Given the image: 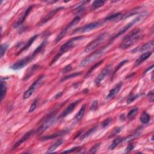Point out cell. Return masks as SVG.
I'll use <instances>...</instances> for the list:
<instances>
[{"instance_id":"obj_1","label":"cell","mask_w":154,"mask_h":154,"mask_svg":"<svg viewBox=\"0 0 154 154\" xmlns=\"http://www.w3.org/2000/svg\"><path fill=\"white\" fill-rule=\"evenodd\" d=\"M47 43V41H44L43 42H42L41 44L35 50V51L32 54L18 60L16 63H14L13 65H12L10 66V68L12 69H13V70H19V69H21L25 66H27L33 60H34L38 54L42 51V50L45 47Z\"/></svg>"},{"instance_id":"obj_2","label":"cell","mask_w":154,"mask_h":154,"mask_svg":"<svg viewBox=\"0 0 154 154\" xmlns=\"http://www.w3.org/2000/svg\"><path fill=\"white\" fill-rule=\"evenodd\" d=\"M142 37V36L140 34V29L135 28L124 37L120 47L122 49H127L140 40Z\"/></svg>"},{"instance_id":"obj_3","label":"cell","mask_w":154,"mask_h":154,"mask_svg":"<svg viewBox=\"0 0 154 154\" xmlns=\"http://www.w3.org/2000/svg\"><path fill=\"white\" fill-rule=\"evenodd\" d=\"M84 37H85V36H80L72 38H71L70 40H69L67 42L65 43L63 45H61L60 48L59 52L57 53V54L53 58L52 60L51 61V64H50V65H51L54 63H55L56 61H57L58 60V58L60 57V56L61 55L65 53L66 52L71 50L72 48H73L75 47L76 42H78L79 41L83 39Z\"/></svg>"},{"instance_id":"obj_4","label":"cell","mask_w":154,"mask_h":154,"mask_svg":"<svg viewBox=\"0 0 154 154\" xmlns=\"http://www.w3.org/2000/svg\"><path fill=\"white\" fill-rule=\"evenodd\" d=\"M110 44L106 45L104 47H103L102 48L99 49L94 52L91 53V54L89 55L86 57L84 58L80 64V66L81 67H84L89 65V64L94 62L95 60H96L98 58H99L100 57H101L106 52V51L109 49Z\"/></svg>"},{"instance_id":"obj_5","label":"cell","mask_w":154,"mask_h":154,"mask_svg":"<svg viewBox=\"0 0 154 154\" xmlns=\"http://www.w3.org/2000/svg\"><path fill=\"white\" fill-rule=\"evenodd\" d=\"M109 37V34L107 33H104L99 35L96 38L90 42L84 49V52H90L92 51H94L96 48H97L99 46L101 45L105 40L106 38Z\"/></svg>"},{"instance_id":"obj_6","label":"cell","mask_w":154,"mask_h":154,"mask_svg":"<svg viewBox=\"0 0 154 154\" xmlns=\"http://www.w3.org/2000/svg\"><path fill=\"white\" fill-rule=\"evenodd\" d=\"M56 112L57 110L53 111L43 119V120L42 121L43 124L36 130V133L41 134L43 133L51 126H52V124H54V123L55 122V115L56 114Z\"/></svg>"},{"instance_id":"obj_7","label":"cell","mask_w":154,"mask_h":154,"mask_svg":"<svg viewBox=\"0 0 154 154\" xmlns=\"http://www.w3.org/2000/svg\"><path fill=\"white\" fill-rule=\"evenodd\" d=\"M102 24H103V22L101 21L92 22V23H90V24H88L84 25L81 27H79L78 28L75 29L72 32V33H83L89 32L91 30L99 28V27L102 25Z\"/></svg>"},{"instance_id":"obj_8","label":"cell","mask_w":154,"mask_h":154,"mask_svg":"<svg viewBox=\"0 0 154 154\" xmlns=\"http://www.w3.org/2000/svg\"><path fill=\"white\" fill-rule=\"evenodd\" d=\"M44 78H45L44 75H42L38 77V78L32 84V85H31L30 88L25 92L24 96H23V98L24 99H26L29 98L31 96H32L34 94L35 90L42 84Z\"/></svg>"},{"instance_id":"obj_9","label":"cell","mask_w":154,"mask_h":154,"mask_svg":"<svg viewBox=\"0 0 154 154\" xmlns=\"http://www.w3.org/2000/svg\"><path fill=\"white\" fill-rule=\"evenodd\" d=\"M80 17L77 16L76 17H75L73 21H72L69 24H68V25L65 28H64L61 32L60 33V34L57 36V38H56V43H58L59 42L62 38L65 36V35L66 34L67 31L69 30V28L75 26V25H76L78 23L80 22Z\"/></svg>"},{"instance_id":"obj_10","label":"cell","mask_w":154,"mask_h":154,"mask_svg":"<svg viewBox=\"0 0 154 154\" xmlns=\"http://www.w3.org/2000/svg\"><path fill=\"white\" fill-rule=\"evenodd\" d=\"M142 15H140V16H138V17L135 18L134 20H133V21H132L131 22L128 23V24L126 26H125L124 27H123V28L119 31V32L118 33L116 34L112 37V38H111V41H114V39H116V38H118V37H119V36H121L122 34H124L126 32H127V31H128L129 28H131V27H132L135 24H136L137 22H138V21H139L142 19Z\"/></svg>"},{"instance_id":"obj_11","label":"cell","mask_w":154,"mask_h":154,"mask_svg":"<svg viewBox=\"0 0 154 154\" xmlns=\"http://www.w3.org/2000/svg\"><path fill=\"white\" fill-rule=\"evenodd\" d=\"M81 99H80L76 100V101H74V102L71 103L62 113L60 114L58 118L59 119H63V118L66 117L67 116H68L69 114H70L71 113H72L74 111V110H75L76 107L79 104V103L81 102Z\"/></svg>"},{"instance_id":"obj_12","label":"cell","mask_w":154,"mask_h":154,"mask_svg":"<svg viewBox=\"0 0 154 154\" xmlns=\"http://www.w3.org/2000/svg\"><path fill=\"white\" fill-rule=\"evenodd\" d=\"M111 72V66L109 65L103 69V71L100 73L95 80V83L96 85H99L101 82L105 79V77Z\"/></svg>"},{"instance_id":"obj_13","label":"cell","mask_w":154,"mask_h":154,"mask_svg":"<svg viewBox=\"0 0 154 154\" xmlns=\"http://www.w3.org/2000/svg\"><path fill=\"white\" fill-rule=\"evenodd\" d=\"M34 134H36V130H34V129H32V130H30L29 131H28L27 133H25L24 134V135L23 136L21 139L18 141L16 143H15L13 146V148H12V150H14V149H16L18 147H19V146L22 144L23 143H24L27 140H28L29 138L32 137L33 135H34Z\"/></svg>"},{"instance_id":"obj_14","label":"cell","mask_w":154,"mask_h":154,"mask_svg":"<svg viewBox=\"0 0 154 154\" xmlns=\"http://www.w3.org/2000/svg\"><path fill=\"white\" fill-rule=\"evenodd\" d=\"M69 133V130L68 129H64V130H61L58 132H57L56 133H54L52 134L49 135H46L41 137L40 138V140L41 141H47L49 140H52V139H54V138H56L57 137L65 135L66 134Z\"/></svg>"},{"instance_id":"obj_15","label":"cell","mask_w":154,"mask_h":154,"mask_svg":"<svg viewBox=\"0 0 154 154\" xmlns=\"http://www.w3.org/2000/svg\"><path fill=\"white\" fill-rule=\"evenodd\" d=\"M63 9H64V7H58V8H57V9H54V10H51L47 15V16H46L43 19H42V21L39 22V24H38V25H42L45 24V23H47L48 21H49L50 20H51L52 17L54 16L57 13H58V12H60V10H63Z\"/></svg>"},{"instance_id":"obj_16","label":"cell","mask_w":154,"mask_h":154,"mask_svg":"<svg viewBox=\"0 0 154 154\" xmlns=\"http://www.w3.org/2000/svg\"><path fill=\"white\" fill-rule=\"evenodd\" d=\"M33 8V6H30V7H28V8L26 9V10L25 11V12L22 15V16L19 19V20L15 23L14 25V28H17L18 27H19L20 25H21L25 21V19H27V18L28 17V15L30 14V12H32V9Z\"/></svg>"},{"instance_id":"obj_17","label":"cell","mask_w":154,"mask_h":154,"mask_svg":"<svg viewBox=\"0 0 154 154\" xmlns=\"http://www.w3.org/2000/svg\"><path fill=\"white\" fill-rule=\"evenodd\" d=\"M123 85V83L122 82L118 83L116 86L113 89H112L110 91L109 94H108L107 96V99H110L114 98L116 95H117V94L119 93V91L120 90L122 87Z\"/></svg>"},{"instance_id":"obj_18","label":"cell","mask_w":154,"mask_h":154,"mask_svg":"<svg viewBox=\"0 0 154 154\" xmlns=\"http://www.w3.org/2000/svg\"><path fill=\"white\" fill-rule=\"evenodd\" d=\"M124 14L122 13H116L109 15V16L105 18V21H112L117 22L124 19Z\"/></svg>"},{"instance_id":"obj_19","label":"cell","mask_w":154,"mask_h":154,"mask_svg":"<svg viewBox=\"0 0 154 154\" xmlns=\"http://www.w3.org/2000/svg\"><path fill=\"white\" fill-rule=\"evenodd\" d=\"M152 53H153V51H148V52H146L143 53V54H142L138 58V59L135 61L134 65L135 66H137L141 65L143 62V61H144L145 60H146L148 58H149L152 56Z\"/></svg>"},{"instance_id":"obj_20","label":"cell","mask_w":154,"mask_h":154,"mask_svg":"<svg viewBox=\"0 0 154 154\" xmlns=\"http://www.w3.org/2000/svg\"><path fill=\"white\" fill-rule=\"evenodd\" d=\"M153 45H154L153 41L152 40L151 41L146 43L145 44L141 46L140 48H135V50H134L133 51V52H144L146 50H150L151 48H153Z\"/></svg>"},{"instance_id":"obj_21","label":"cell","mask_w":154,"mask_h":154,"mask_svg":"<svg viewBox=\"0 0 154 154\" xmlns=\"http://www.w3.org/2000/svg\"><path fill=\"white\" fill-rule=\"evenodd\" d=\"M38 67H39V65H38L37 64H35V65H33L32 66H31L29 69H27V71H26V73H25V75L24 76V79L23 80L26 81L28 79H29L30 77L33 75V74L36 72V71Z\"/></svg>"},{"instance_id":"obj_22","label":"cell","mask_w":154,"mask_h":154,"mask_svg":"<svg viewBox=\"0 0 154 154\" xmlns=\"http://www.w3.org/2000/svg\"><path fill=\"white\" fill-rule=\"evenodd\" d=\"M37 37H38V35L36 34V35H34V36H33V37H31V38H30V39L28 41V42L26 43V44H25V45L24 46V47H23V48H22V49H21V50L18 52L17 55L18 56V55L21 54L22 52H24V51H26L27 50H28V49L31 47V46H32V45L33 43V42L37 39Z\"/></svg>"},{"instance_id":"obj_23","label":"cell","mask_w":154,"mask_h":154,"mask_svg":"<svg viewBox=\"0 0 154 154\" xmlns=\"http://www.w3.org/2000/svg\"><path fill=\"white\" fill-rule=\"evenodd\" d=\"M86 104H84L82 107L81 108V109L80 110L79 112L78 113V114H76V116L74 118V120L76 122H80L82 118H83V116L84 114V113H85V110H86Z\"/></svg>"},{"instance_id":"obj_24","label":"cell","mask_w":154,"mask_h":154,"mask_svg":"<svg viewBox=\"0 0 154 154\" xmlns=\"http://www.w3.org/2000/svg\"><path fill=\"white\" fill-rule=\"evenodd\" d=\"M63 143V140H61V139L58 140L57 141H56L54 143H53L50 146V147L48 149L47 151L46 152V153H50L53 152L57 148H58L59 146H60L61 144H62Z\"/></svg>"},{"instance_id":"obj_25","label":"cell","mask_w":154,"mask_h":154,"mask_svg":"<svg viewBox=\"0 0 154 154\" xmlns=\"http://www.w3.org/2000/svg\"><path fill=\"white\" fill-rule=\"evenodd\" d=\"M124 138L120 137L116 138L113 141V142L111 143V144L109 146V149L110 150H113L114 149H115L116 148L117 146H118L120 143H121L123 141H124Z\"/></svg>"},{"instance_id":"obj_26","label":"cell","mask_w":154,"mask_h":154,"mask_svg":"<svg viewBox=\"0 0 154 154\" xmlns=\"http://www.w3.org/2000/svg\"><path fill=\"white\" fill-rule=\"evenodd\" d=\"M7 94V87H6V84L4 81L1 80V96H0V98H1V101H2L3 99L5 98L6 95Z\"/></svg>"},{"instance_id":"obj_27","label":"cell","mask_w":154,"mask_h":154,"mask_svg":"<svg viewBox=\"0 0 154 154\" xmlns=\"http://www.w3.org/2000/svg\"><path fill=\"white\" fill-rule=\"evenodd\" d=\"M151 119V117L150 116L146 113V112H143L142 115H141V117H140V121L142 123L144 124H146L149 123V122L150 121Z\"/></svg>"},{"instance_id":"obj_28","label":"cell","mask_w":154,"mask_h":154,"mask_svg":"<svg viewBox=\"0 0 154 154\" xmlns=\"http://www.w3.org/2000/svg\"><path fill=\"white\" fill-rule=\"evenodd\" d=\"M96 130V127H94V128H92L91 129H89L87 132L81 135V137L80 138V140H84V139H85V138H87L89 136H90V135L93 134Z\"/></svg>"},{"instance_id":"obj_29","label":"cell","mask_w":154,"mask_h":154,"mask_svg":"<svg viewBox=\"0 0 154 154\" xmlns=\"http://www.w3.org/2000/svg\"><path fill=\"white\" fill-rule=\"evenodd\" d=\"M138 109L137 107H135V108H134V109H133L131 110L128 113V114L127 115L128 119L129 120L133 119L135 117V116L137 115V114L138 113Z\"/></svg>"},{"instance_id":"obj_30","label":"cell","mask_w":154,"mask_h":154,"mask_svg":"<svg viewBox=\"0 0 154 154\" xmlns=\"http://www.w3.org/2000/svg\"><path fill=\"white\" fill-rule=\"evenodd\" d=\"M140 134V132L139 130H137L135 132H134V133H133V134L130 135L129 136H128L127 138H124V141H125V142H129V141H131L133 140L134 138L137 137L138 135H139Z\"/></svg>"},{"instance_id":"obj_31","label":"cell","mask_w":154,"mask_h":154,"mask_svg":"<svg viewBox=\"0 0 154 154\" xmlns=\"http://www.w3.org/2000/svg\"><path fill=\"white\" fill-rule=\"evenodd\" d=\"M105 4L104 1H94L93 4H92V9L94 10H96L99 7H101L104 6Z\"/></svg>"},{"instance_id":"obj_32","label":"cell","mask_w":154,"mask_h":154,"mask_svg":"<svg viewBox=\"0 0 154 154\" xmlns=\"http://www.w3.org/2000/svg\"><path fill=\"white\" fill-rule=\"evenodd\" d=\"M81 74V72H74L72 74H70L69 75H67L66 76H64L63 78L61 80V81H64L65 80H69V79H71V78H75V77H76V76H80V75Z\"/></svg>"},{"instance_id":"obj_33","label":"cell","mask_w":154,"mask_h":154,"mask_svg":"<svg viewBox=\"0 0 154 154\" xmlns=\"http://www.w3.org/2000/svg\"><path fill=\"white\" fill-rule=\"evenodd\" d=\"M8 47H9V45L7 43H3L1 45V52H0V57L2 58L4 56L6 52L7 51V49H8Z\"/></svg>"},{"instance_id":"obj_34","label":"cell","mask_w":154,"mask_h":154,"mask_svg":"<svg viewBox=\"0 0 154 154\" xmlns=\"http://www.w3.org/2000/svg\"><path fill=\"white\" fill-rule=\"evenodd\" d=\"M103 63V60H101V61H99V62L98 63H96L93 67H92L91 68H90V70L88 71V72L87 73V74L86 75V76H85V78H87V77L92 72H93L94 70H95V69H96L100 65H101L102 63Z\"/></svg>"},{"instance_id":"obj_35","label":"cell","mask_w":154,"mask_h":154,"mask_svg":"<svg viewBox=\"0 0 154 154\" xmlns=\"http://www.w3.org/2000/svg\"><path fill=\"white\" fill-rule=\"evenodd\" d=\"M37 105H38V99H36L34 100V101L33 102V103L32 104V105H31L28 112L29 113H32V112H33L36 109V108L37 107Z\"/></svg>"},{"instance_id":"obj_36","label":"cell","mask_w":154,"mask_h":154,"mask_svg":"<svg viewBox=\"0 0 154 154\" xmlns=\"http://www.w3.org/2000/svg\"><path fill=\"white\" fill-rule=\"evenodd\" d=\"M111 122H112V119H111V118H107V119H106L105 120H104L102 122V124H101V126H102V128H107V127H108V126H109L110 125V124H111Z\"/></svg>"},{"instance_id":"obj_37","label":"cell","mask_w":154,"mask_h":154,"mask_svg":"<svg viewBox=\"0 0 154 154\" xmlns=\"http://www.w3.org/2000/svg\"><path fill=\"white\" fill-rule=\"evenodd\" d=\"M128 60H124V61H121V62H120L119 63V64L117 66V67H116V69H115V71H114V72H113V75L114 74H115L117 72V71L119 70V69H120V68H121L123 66H124L125 64H126L127 62H128Z\"/></svg>"},{"instance_id":"obj_38","label":"cell","mask_w":154,"mask_h":154,"mask_svg":"<svg viewBox=\"0 0 154 154\" xmlns=\"http://www.w3.org/2000/svg\"><path fill=\"white\" fill-rule=\"evenodd\" d=\"M100 144H101L100 143H98V144H95V145L93 146V147H92V148L90 149V150L89 151V153H95L97 152V151L98 150L99 148V146H100Z\"/></svg>"},{"instance_id":"obj_39","label":"cell","mask_w":154,"mask_h":154,"mask_svg":"<svg viewBox=\"0 0 154 154\" xmlns=\"http://www.w3.org/2000/svg\"><path fill=\"white\" fill-rule=\"evenodd\" d=\"M81 149H82V147H81V146H76V147H74V148H73L72 149H69V150L63 151V153H72V152H75V151H79V150H81Z\"/></svg>"},{"instance_id":"obj_40","label":"cell","mask_w":154,"mask_h":154,"mask_svg":"<svg viewBox=\"0 0 154 154\" xmlns=\"http://www.w3.org/2000/svg\"><path fill=\"white\" fill-rule=\"evenodd\" d=\"M122 127H116V128H114L113 130V132L111 133V134H110V137H114L115 135H116L118 134L120 131L122 129Z\"/></svg>"},{"instance_id":"obj_41","label":"cell","mask_w":154,"mask_h":154,"mask_svg":"<svg viewBox=\"0 0 154 154\" xmlns=\"http://www.w3.org/2000/svg\"><path fill=\"white\" fill-rule=\"evenodd\" d=\"M98 101H94V102L92 103L91 107H90V110L91 111H95L98 109Z\"/></svg>"},{"instance_id":"obj_42","label":"cell","mask_w":154,"mask_h":154,"mask_svg":"<svg viewBox=\"0 0 154 154\" xmlns=\"http://www.w3.org/2000/svg\"><path fill=\"white\" fill-rule=\"evenodd\" d=\"M138 96H139V95H134V96H131L129 97L126 101L127 104H130V103L133 102L134 100H135L138 97Z\"/></svg>"},{"instance_id":"obj_43","label":"cell","mask_w":154,"mask_h":154,"mask_svg":"<svg viewBox=\"0 0 154 154\" xmlns=\"http://www.w3.org/2000/svg\"><path fill=\"white\" fill-rule=\"evenodd\" d=\"M72 69V66L71 65H69L67 66H66V67H65L63 68V69L62 70V73H66L70 71Z\"/></svg>"},{"instance_id":"obj_44","label":"cell","mask_w":154,"mask_h":154,"mask_svg":"<svg viewBox=\"0 0 154 154\" xmlns=\"http://www.w3.org/2000/svg\"><path fill=\"white\" fill-rule=\"evenodd\" d=\"M134 149V146L132 144H129L126 149V152L129 153Z\"/></svg>"},{"instance_id":"obj_45","label":"cell","mask_w":154,"mask_h":154,"mask_svg":"<svg viewBox=\"0 0 154 154\" xmlns=\"http://www.w3.org/2000/svg\"><path fill=\"white\" fill-rule=\"evenodd\" d=\"M148 97L149 98V100L151 102L153 101V91H151L148 94Z\"/></svg>"},{"instance_id":"obj_46","label":"cell","mask_w":154,"mask_h":154,"mask_svg":"<svg viewBox=\"0 0 154 154\" xmlns=\"http://www.w3.org/2000/svg\"><path fill=\"white\" fill-rule=\"evenodd\" d=\"M63 94V92H59V93L58 94H57L56 96H55V99H58V98H59L61 96V95H62Z\"/></svg>"},{"instance_id":"obj_47","label":"cell","mask_w":154,"mask_h":154,"mask_svg":"<svg viewBox=\"0 0 154 154\" xmlns=\"http://www.w3.org/2000/svg\"><path fill=\"white\" fill-rule=\"evenodd\" d=\"M58 1H46L45 2H46L47 3H48V4H51V3H57L58 2Z\"/></svg>"},{"instance_id":"obj_48","label":"cell","mask_w":154,"mask_h":154,"mask_svg":"<svg viewBox=\"0 0 154 154\" xmlns=\"http://www.w3.org/2000/svg\"><path fill=\"white\" fill-rule=\"evenodd\" d=\"M153 65H152L151 67H149V68H148V69H147V70H146L145 72H144V74H145L146 72H147L148 71H149V70H151V69H152V68H153Z\"/></svg>"}]
</instances>
